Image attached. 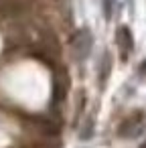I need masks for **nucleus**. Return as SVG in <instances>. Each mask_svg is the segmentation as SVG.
I'll use <instances>...</instances> for the list:
<instances>
[{
	"label": "nucleus",
	"instance_id": "obj_4",
	"mask_svg": "<svg viewBox=\"0 0 146 148\" xmlns=\"http://www.w3.org/2000/svg\"><path fill=\"white\" fill-rule=\"evenodd\" d=\"M67 83L63 81V79H55V83H53V99H55V103H59V101H63V97H65V93H67Z\"/></svg>",
	"mask_w": 146,
	"mask_h": 148
},
{
	"label": "nucleus",
	"instance_id": "obj_6",
	"mask_svg": "<svg viewBox=\"0 0 146 148\" xmlns=\"http://www.w3.org/2000/svg\"><path fill=\"white\" fill-rule=\"evenodd\" d=\"M110 65H112V59H110V53H106L104 55V59H101V85L106 83V79H108V75H110Z\"/></svg>",
	"mask_w": 146,
	"mask_h": 148
},
{
	"label": "nucleus",
	"instance_id": "obj_5",
	"mask_svg": "<svg viewBox=\"0 0 146 148\" xmlns=\"http://www.w3.org/2000/svg\"><path fill=\"white\" fill-rule=\"evenodd\" d=\"M91 134H93V118L89 116V118L85 120V126H83L81 132H79V138H81V140H89Z\"/></svg>",
	"mask_w": 146,
	"mask_h": 148
},
{
	"label": "nucleus",
	"instance_id": "obj_2",
	"mask_svg": "<svg viewBox=\"0 0 146 148\" xmlns=\"http://www.w3.org/2000/svg\"><path fill=\"white\" fill-rule=\"evenodd\" d=\"M144 128H146V116H144L142 112H134L132 116H128V118L120 124L118 134H120L122 138H134V136L142 134Z\"/></svg>",
	"mask_w": 146,
	"mask_h": 148
},
{
	"label": "nucleus",
	"instance_id": "obj_1",
	"mask_svg": "<svg viewBox=\"0 0 146 148\" xmlns=\"http://www.w3.org/2000/svg\"><path fill=\"white\" fill-rule=\"evenodd\" d=\"M91 47H93V37H91V31L89 29H79L73 39H71V53L77 61H83L89 57L91 53Z\"/></svg>",
	"mask_w": 146,
	"mask_h": 148
},
{
	"label": "nucleus",
	"instance_id": "obj_3",
	"mask_svg": "<svg viewBox=\"0 0 146 148\" xmlns=\"http://www.w3.org/2000/svg\"><path fill=\"white\" fill-rule=\"evenodd\" d=\"M116 43H118V47H120V51H122V57L126 59V55L132 51V47H134V39H132V33H130V29L128 27H120L118 31H116Z\"/></svg>",
	"mask_w": 146,
	"mask_h": 148
},
{
	"label": "nucleus",
	"instance_id": "obj_7",
	"mask_svg": "<svg viewBox=\"0 0 146 148\" xmlns=\"http://www.w3.org/2000/svg\"><path fill=\"white\" fill-rule=\"evenodd\" d=\"M140 148H146V142H142V146H140Z\"/></svg>",
	"mask_w": 146,
	"mask_h": 148
}]
</instances>
